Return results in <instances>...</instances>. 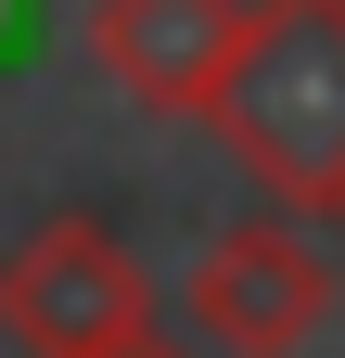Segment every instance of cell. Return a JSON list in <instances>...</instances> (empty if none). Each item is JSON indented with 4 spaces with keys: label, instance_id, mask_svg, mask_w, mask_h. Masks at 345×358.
I'll use <instances>...</instances> for the list:
<instances>
[{
    "label": "cell",
    "instance_id": "cell-1",
    "mask_svg": "<svg viewBox=\"0 0 345 358\" xmlns=\"http://www.w3.org/2000/svg\"><path fill=\"white\" fill-rule=\"evenodd\" d=\"M205 128L230 141V166L269 205L320 217L345 179V0H243V38H230Z\"/></svg>",
    "mask_w": 345,
    "mask_h": 358
},
{
    "label": "cell",
    "instance_id": "cell-2",
    "mask_svg": "<svg viewBox=\"0 0 345 358\" xmlns=\"http://www.w3.org/2000/svg\"><path fill=\"white\" fill-rule=\"evenodd\" d=\"M332 256L307 243V217L294 205H269V217H243V231H218L192 256V282H179V307H192V333L205 345H230V358H294L320 320H332Z\"/></svg>",
    "mask_w": 345,
    "mask_h": 358
},
{
    "label": "cell",
    "instance_id": "cell-3",
    "mask_svg": "<svg viewBox=\"0 0 345 358\" xmlns=\"http://www.w3.org/2000/svg\"><path fill=\"white\" fill-rule=\"evenodd\" d=\"M128 320H154V282L128 268V243L103 217H52V231H26L0 256V333L26 358H90Z\"/></svg>",
    "mask_w": 345,
    "mask_h": 358
},
{
    "label": "cell",
    "instance_id": "cell-4",
    "mask_svg": "<svg viewBox=\"0 0 345 358\" xmlns=\"http://www.w3.org/2000/svg\"><path fill=\"white\" fill-rule=\"evenodd\" d=\"M230 38H243V0H90V64L141 115H192L205 128V103L230 77Z\"/></svg>",
    "mask_w": 345,
    "mask_h": 358
},
{
    "label": "cell",
    "instance_id": "cell-5",
    "mask_svg": "<svg viewBox=\"0 0 345 358\" xmlns=\"http://www.w3.org/2000/svg\"><path fill=\"white\" fill-rule=\"evenodd\" d=\"M90 358H192V345H179V333H166V320H128V333H103Z\"/></svg>",
    "mask_w": 345,
    "mask_h": 358
},
{
    "label": "cell",
    "instance_id": "cell-6",
    "mask_svg": "<svg viewBox=\"0 0 345 358\" xmlns=\"http://www.w3.org/2000/svg\"><path fill=\"white\" fill-rule=\"evenodd\" d=\"M320 217H345V179H332V205H320Z\"/></svg>",
    "mask_w": 345,
    "mask_h": 358
}]
</instances>
